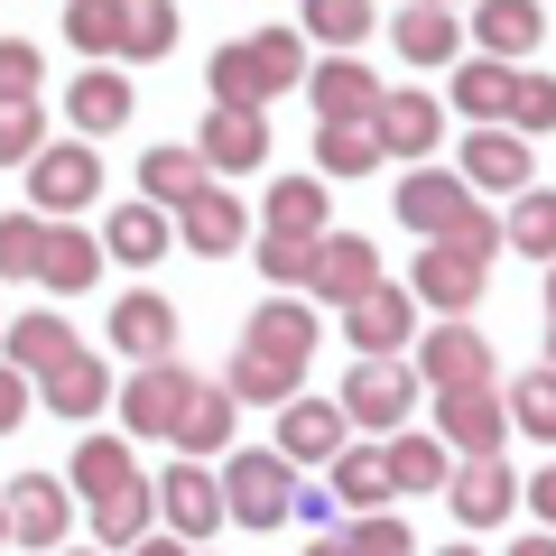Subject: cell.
I'll use <instances>...</instances> for the list:
<instances>
[{
	"label": "cell",
	"mask_w": 556,
	"mask_h": 556,
	"mask_svg": "<svg viewBox=\"0 0 556 556\" xmlns=\"http://www.w3.org/2000/svg\"><path fill=\"white\" fill-rule=\"evenodd\" d=\"M20 417H28V371H10V362H0V437H10Z\"/></svg>",
	"instance_id": "49"
},
{
	"label": "cell",
	"mask_w": 556,
	"mask_h": 556,
	"mask_svg": "<svg viewBox=\"0 0 556 556\" xmlns=\"http://www.w3.org/2000/svg\"><path fill=\"white\" fill-rule=\"evenodd\" d=\"M437 437H445L455 464L501 455V437H510V399H501L492 380H473V390H437Z\"/></svg>",
	"instance_id": "6"
},
{
	"label": "cell",
	"mask_w": 556,
	"mask_h": 556,
	"mask_svg": "<svg viewBox=\"0 0 556 556\" xmlns=\"http://www.w3.org/2000/svg\"><path fill=\"white\" fill-rule=\"evenodd\" d=\"M93 195H102V149L93 139H47L38 167H28V214L65 223V214H84Z\"/></svg>",
	"instance_id": "3"
},
{
	"label": "cell",
	"mask_w": 556,
	"mask_h": 556,
	"mask_svg": "<svg viewBox=\"0 0 556 556\" xmlns=\"http://www.w3.org/2000/svg\"><path fill=\"white\" fill-rule=\"evenodd\" d=\"M38 260H47V214H0V278H38Z\"/></svg>",
	"instance_id": "42"
},
{
	"label": "cell",
	"mask_w": 556,
	"mask_h": 556,
	"mask_svg": "<svg viewBox=\"0 0 556 556\" xmlns=\"http://www.w3.org/2000/svg\"><path fill=\"white\" fill-rule=\"evenodd\" d=\"M501 241L556 269V186H529V195H510V223H501Z\"/></svg>",
	"instance_id": "39"
},
{
	"label": "cell",
	"mask_w": 556,
	"mask_h": 556,
	"mask_svg": "<svg viewBox=\"0 0 556 556\" xmlns=\"http://www.w3.org/2000/svg\"><path fill=\"white\" fill-rule=\"evenodd\" d=\"M0 325H10V316H0Z\"/></svg>",
	"instance_id": "61"
},
{
	"label": "cell",
	"mask_w": 556,
	"mask_h": 556,
	"mask_svg": "<svg viewBox=\"0 0 556 556\" xmlns=\"http://www.w3.org/2000/svg\"><path fill=\"white\" fill-rule=\"evenodd\" d=\"M455 482V455H445V437H417V427H399L390 437V492L399 501H427Z\"/></svg>",
	"instance_id": "29"
},
{
	"label": "cell",
	"mask_w": 556,
	"mask_h": 556,
	"mask_svg": "<svg viewBox=\"0 0 556 556\" xmlns=\"http://www.w3.org/2000/svg\"><path fill=\"white\" fill-rule=\"evenodd\" d=\"M232 408H241L232 390H214V380H195V399H186V417H177V437H167V445H177L186 464L223 455V445H232Z\"/></svg>",
	"instance_id": "33"
},
{
	"label": "cell",
	"mask_w": 556,
	"mask_h": 556,
	"mask_svg": "<svg viewBox=\"0 0 556 556\" xmlns=\"http://www.w3.org/2000/svg\"><path fill=\"white\" fill-rule=\"evenodd\" d=\"M306 556H343V529H334V538H316V547H306Z\"/></svg>",
	"instance_id": "54"
},
{
	"label": "cell",
	"mask_w": 556,
	"mask_h": 556,
	"mask_svg": "<svg viewBox=\"0 0 556 556\" xmlns=\"http://www.w3.org/2000/svg\"><path fill=\"white\" fill-rule=\"evenodd\" d=\"M325 473H334L325 492L343 501V519H371V510H390V501H399V492H390V445H343Z\"/></svg>",
	"instance_id": "25"
},
{
	"label": "cell",
	"mask_w": 556,
	"mask_h": 556,
	"mask_svg": "<svg viewBox=\"0 0 556 556\" xmlns=\"http://www.w3.org/2000/svg\"><path fill=\"white\" fill-rule=\"evenodd\" d=\"M298 38H316L325 56H353L371 38V0H298Z\"/></svg>",
	"instance_id": "36"
},
{
	"label": "cell",
	"mask_w": 556,
	"mask_h": 556,
	"mask_svg": "<svg viewBox=\"0 0 556 556\" xmlns=\"http://www.w3.org/2000/svg\"><path fill=\"white\" fill-rule=\"evenodd\" d=\"M130 75H112V65H93V75H75V93H65V112H75V139H112L121 121H130Z\"/></svg>",
	"instance_id": "30"
},
{
	"label": "cell",
	"mask_w": 556,
	"mask_h": 556,
	"mask_svg": "<svg viewBox=\"0 0 556 556\" xmlns=\"http://www.w3.org/2000/svg\"><path fill=\"white\" fill-rule=\"evenodd\" d=\"M390 38H399V56H408V65H455L464 56V20H455V10H427V0L399 10Z\"/></svg>",
	"instance_id": "31"
},
{
	"label": "cell",
	"mask_w": 556,
	"mask_h": 556,
	"mask_svg": "<svg viewBox=\"0 0 556 556\" xmlns=\"http://www.w3.org/2000/svg\"><path fill=\"white\" fill-rule=\"evenodd\" d=\"M510 427L529 445H556V371H519V390H510Z\"/></svg>",
	"instance_id": "41"
},
{
	"label": "cell",
	"mask_w": 556,
	"mask_h": 556,
	"mask_svg": "<svg viewBox=\"0 0 556 556\" xmlns=\"http://www.w3.org/2000/svg\"><path fill=\"white\" fill-rule=\"evenodd\" d=\"M93 278H102V232H84V223H47L38 288H47V298H84Z\"/></svg>",
	"instance_id": "26"
},
{
	"label": "cell",
	"mask_w": 556,
	"mask_h": 556,
	"mask_svg": "<svg viewBox=\"0 0 556 556\" xmlns=\"http://www.w3.org/2000/svg\"><path fill=\"white\" fill-rule=\"evenodd\" d=\"M0 510H10V538L38 556H65V529H75V482L56 473H20L10 492H0Z\"/></svg>",
	"instance_id": "7"
},
{
	"label": "cell",
	"mask_w": 556,
	"mask_h": 556,
	"mask_svg": "<svg viewBox=\"0 0 556 556\" xmlns=\"http://www.w3.org/2000/svg\"><path fill=\"white\" fill-rule=\"evenodd\" d=\"M298 519H316V529L334 538V519H343V501H334V492H298Z\"/></svg>",
	"instance_id": "50"
},
{
	"label": "cell",
	"mask_w": 556,
	"mask_h": 556,
	"mask_svg": "<svg viewBox=\"0 0 556 556\" xmlns=\"http://www.w3.org/2000/svg\"><path fill=\"white\" fill-rule=\"evenodd\" d=\"M408 371L427 380V390H473V380H492L501 362H492V343H482L464 316H445V325H427V334L408 343Z\"/></svg>",
	"instance_id": "5"
},
{
	"label": "cell",
	"mask_w": 556,
	"mask_h": 556,
	"mask_svg": "<svg viewBox=\"0 0 556 556\" xmlns=\"http://www.w3.org/2000/svg\"><path fill=\"white\" fill-rule=\"evenodd\" d=\"M186 251H204V260H232L241 251V223H251V214H241V195H232V186H204V195L195 204H186Z\"/></svg>",
	"instance_id": "34"
},
{
	"label": "cell",
	"mask_w": 556,
	"mask_h": 556,
	"mask_svg": "<svg viewBox=\"0 0 556 556\" xmlns=\"http://www.w3.org/2000/svg\"><path fill=\"white\" fill-rule=\"evenodd\" d=\"M186 399H195V371H186V362H139V371L121 380V427H130V437H177Z\"/></svg>",
	"instance_id": "10"
},
{
	"label": "cell",
	"mask_w": 556,
	"mask_h": 556,
	"mask_svg": "<svg viewBox=\"0 0 556 556\" xmlns=\"http://www.w3.org/2000/svg\"><path fill=\"white\" fill-rule=\"evenodd\" d=\"M167 223H177V214H159L149 195H130V204H112V223H102V251H112L121 269H159L167 241H177Z\"/></svg>",
	"instance_id": "24"
},
{
	"label": "cell",
	"mask_w": 556,
	"mask_h": 556,
	"mask_svg": "<svg viewBox=\"0 0 556 556\" xmlns=\"http://www.w3.org/2000/svg\"><path fill=\"white\" fill-rule=\"evenodd\" d=\"M510 130L529 139V149L556 130V75H519V93H510Z\"/></svg>",
	"instance_id": "45"
},
{
	"label": "cell",
	"mask_w": 556,
	"mask_h": 556,
	"mask_svg": "<svg viewBox=\"0 0 556 556\" xmlns=\"http://www.w3.org/2000/svg\"><path fill=\"white\" fill-rule=\"evenodd\" d=\"M130 556H186V538H139Z\"/></svg>",
	"instance_id": "52"
},
{
	"label": "cell",
	"mask_w": 556,
	"mask_h": 556,
	"mask_svg": "<svg viewBox=\"0 0 556 556\" xmlns=\"http://www.w3.org/2000/svg\"><path fill=\"white\" fill-rule=\"evenodd\" d=\"M195 159H204V177H251L260 159H269V112H204V130H195Z\"/></svg>",
	"instance_id": "19"
},
{
	"label": "cell",
	"mask_w": 556,
	"mask_h": 556,
	"mask_svg": "<svg viewBox=\"0 0 556 556\" xmlns=\"http://www.w3.org/2000/svg\"><path fill=\"white\" fill-rule=\"evenodd\" d=\"M204 186H214V177H204V159L186 149V139H177V149H149V159H139V195L159 204V214H186Z\"/></svg>",
	"instance_id": "32"
},
{
	"label": "cell",
	"mask_w": 556,
	"mask_h": 556,
	"mask_svg": "<svg viewBox=\"0 0 556 556\" xmlns=\"http://www.w3.org/2000/svg\"><path fill=\"white\" fill-rule=\"evenodd\" d=\"M473 214H482V195L455 177V167H408V177H399V223H408V232L455 241Z\"/></svg>",
	"instance_id": "4"
},
{
	"label": "cell",
	"mask_w": 556,
	"mask_h": 556,
	"mask_svg": "<svg viewBox=\"0 0 556 556\" xmlns=\"http://www.w3.org/2000/svg\"><path fill=\"white\" fill-rule=\"evenodd\" d=\"M343 445H353V417H343V399H306V390H298L288 408H278V455L298 464V473H306V464H334Z\"/></svg>",
	"instance_id": "15"
},
{
	"label": "cell",
	"mask_w": 556,
	"mask_h": 556,
	"mask_svg": "<svg viewBox=\"0 0 556 556\" xmlns=\"http://www.w3.org/2000/svg\"><path fill=\"white\" fill-rule=\"evenodd\" d=\"M538 38H547V10H538V0H473V56L519 65Z\"/></svg>",
	"instance_id": "23"
},
{
	"label": "cell",
	"mask_w": 556,
	"mask_h": 556,
	"mask_svg": "<svg viewBox=\"0 0 556 556\" xmlns=\"http://www.w3.org/2000/svg\"><path fill=\"white\" fill-rule=\"evenodd\" d=\"M121 28H130V0H65V38H75L93 65L121 56Z\"/></svg>",
	"instance_id": "38"
},
{
	"label": "cell",
	"mask_w": 556,
	"mask_h": 556,
	"mask_svg": "<svg viewBox=\"0 0 556 556\" xmlns=\"http://www.w3.org/2000/svg\"><path fill=\"white\" fill-rule=\"evenodd\" d=\"M159 519H167V538H214V529H232V510H223V473H204V464H167L159 473Z\"/></svg>",
	"instance_id": "11"
},
{
	"label": "cell",
	"mask_w": 556,
	"mask_h": 556,
	"mask_svg": "<svg viewBox=\"0 0 556 556\" xmlns=\"http://www.w3.org/2000/svg\"><path fill=\"white\" fill-rule=\"evenodd\" d=\"M84 343H75V325L56 316V306H28V316H10L0 325V362L10 371H28V380H47V371H65Z\"/></svg>",
	"instance_id": "18"
},
{
	"label": "cell",
	"mask_w": 556,
	"mask_h": 556,
	"mask_svg": "<svg viewBox=\"0 0 556 556\" xmlns=\"http://www.w3.org/2000/svg\"><path fill=\"white\" fill-rule=\"evenodd\" d=\"M482 260L473 251H455V241H427V251H417V269H408V298L417 306H437V316H464V306L482 298Z\"/></svg>",
	"instance_id": "17"
},
{
	"label": "cell",
	"mask_w": 556,
	"mask_h": 556,
	"mask_svg": "<svg viewBox=\"0 0 556 556\" xmlns=\"http://www.w3.org/2000/svg\"><path fill=\"white\" fill-rule=\"evenodd\" d=\"M547 316H556V269H547Z\"/></svg>",
	"instance_id": "56"
},
{
	"label": "cell",
	"mask_w": 556,
	"mask_h": 556,
	"mask_svg": "<svg viewBox=\"0 0 556 556\" xmlns=\"http://www.w3.org/2000/svg\"><path fill=\"white\" fill-rule=\"evenodd\" d=\"M547 371H556V316H547Z\"/></svg>",
	"instance_id": "55"
},
{
	"label": "cell",
	"mask_w": 556,
	"mask_h": 556,
	"mask_svg": "<svg viewBox=\"0 0 556 556\" xmlns=\"http://www.w3.org/2000/svg\"><path fill=\"white\" fill-rule=\"evenodd\" d=\"M445 556H482V547H445Z\"/></svg>",
	"instance_id": "60"
},
{
	"label": "cell",
	"mask_w": 556,
	"mask_h": 556,
	"mask_svg": "<svg viewBox=\"0 0 556 556\" xmlns=\"http://www.w3.org/2000/svg\"><path fill=\"white\" fill-rule=\"evenodd\" d=\"M343 556H417V538H408V519L371 510V519H343Z\"/></svg>",
	"instance_id": "44"
},
{
	"label": "cell",
	"mask_w": 556,
	"mask_h": 556,
	"mask_svg": "<svg viewBox=\"0 0 556 556\" xmlns=\"http://www.w3.org/2000/svg\"><path fill=\"white\" fill-rule=\"evenodd\" d=\"M316 167L343 177V186L371 177V167H380V130H371V121H316Z\"/></svg>",
	"instance_id": "37"
},
{
	"label": "cell",
	"mask_w": 556,
	"mask_h": 556,
	"mask_svg": "<svg viewBox=\"0 0 556 556\" xmlns=\"http://www.w3.org/2000/svg\"><path fill=\"white\" fill-rule=\"evenodd\" d=\"M0 547H10V510H0Z\"/></svg>",
	"instance_id": "58"
},
{
	"label": "cell",
	"mask_w": 556,
	"mask_h": 556,
	"mask_svg": "<svg viewBox=\"0 0 556 556\" xmlns=\"http://www.w3.org/2000/svg\"><path fill=\"white\" fill-rule=\"evenodd\" d=\"M427 10H464V0H427Z\"/></svg>",
	"instance_id": "57"
},
{
	"label": "cell",
	"mask_w": 556,
	"mask_h": 556,
	"mask_svg": "<svg viewBox=\"0 0 556 556\" xmlns=\"http://www.w3.org/2000/svg\"><path fill=\"white\" fill-rule=\"evenodd\" d=\"M241 353L278 362V371H306L316 362V306L306 298H260V316L241 325Z\"/></svg>",
	"instance_id": "13"
},
{
	"label": "cell",
	"mask_w": 556,
	"mask_h": 556,
	"mask_svg": "<svg viewBox=\"0 0 556 556\" xmlns=\"http://www.w3.org/2000/svg\"><path fill=\"white\" fill-rule=\"evenodd\" d=\"M519 501H529L538 519H556V464H547V473H538V482H519Z\"/></svg>",
	"instance_id": "51"
},
{
	"label": "cell",
	"mask_w": 556,
	"mask_h": 556,
	"mask_svg": "<svg viewBox=\"0 0 556 556\" xmlns=\"http://www.w3.org/2000/svg\"><path fill=\"white\" fill-rule=\"evenodd\" d=\"M260 232H278V241H325V232H334V214H325V177H278L269 195H260Z\"/></svg>",
	"instance_id": "27"
},
{
	"label": "cell",
	"mask_w": 556,
	"mask_h": 556,
	"mask_svg": "<svg viewBox=\"0 0 556 556\" xmlns=\"http://www.w3.org/2000/svg\"><path fill=\"white\" fill-rule=\"evenodd\" d=\"M380 288V251L362 232H325L316 241V260H306V298H325V306H362Z\"/></svg>",
	"instance_id": "14"
},
{
	"label": "cell",
	"mask_w": 556,
	"mask_h": 556,
	"mask_svg": "<svg viewBox=\"0 0 556 556\" xmlns=\"http://www.w3.org/2000/svg\"><path fill=\"white\" fill-rule=\"evenodd\" d=\"M65 482H75V501H84V519H93L102 556H130L139 538H149V519H159V482L139 473L130 445H112V437H84Z\"/></svg>",
	"instance_id": "1"
},
{
	"label": "cell",
	"mask_w": 556,
	"mask_h": 556,
	"mask_svg": "<svg viewBox=\"0 0 556 556\" xmlns=\"http://www.w3.org/2000/svg\"><path fill=\"white\" fill-rule=\"evenodd\" d=\"M177 47V0H130V28H121V56L130 65H159Z\"/></svg>",
	"instance_id": "40"
},
{
	"label": "cell",
	"mask_w": 556,
	"mask_h": 556,
	"mask_svg": "<svg viewBox=\"0 0 556 556\" xmlns=\"http://www.w3.org/2000/svg\"><path fill=\"white\" fill-rule=\"evenodd\" d=\"M445 510H455L464 529H492V519H510V510H519V473H510V455H473V464H455V482H445Z\"/></svg>",
	"instance_id": "20"
},
{
	"label": "cell",
	"mask_w": 556,
	"mask_h": 556,
	"mask_svg": "<svg viewBox=\"0 0 556 556\" xmlns=\"http://www.w3.org/2000/svg\"><path fill=\"white\" fill-rule=\"evenodd\" d=\"M473 195H529L538 186V149L510 130V121H492V130H464V167H455Z\"/></svg>",
	"instance_id": "8"
},
{
	"label": "cell",
	"mask_w": 556,
	"mask_h": 556,
	"mask_svg": "<svg viewBox=\"0 0 556 556\" xmlns=\"http://www.w3.org/2000/svg\"><path fill=\"white\" fill-rule=\"evenodd\" d=\"M380 159H408V167H427V149L445 139V102L437 93H417V84H390L380 93Z\"/></svg>",
	"instance_id": "16"
},
{
	"label": "cell",
	"mask_w": 556,
	"mask_h": 556,
	"mask_svg": "<svg viewBox=\"0 0 556 556\" xmlns=\"http://www.w3.org/2000/svg\"><path fill=\"white\" fill-rule=\"evenodd\" d=\"M112 353H130V362H177V306H167L159 288L112 298Z\"/></svg>",
	"instance_id": "22"
},
{
	"label": "cell",
	"mask_w": 556,
	"mask_h": 556,
	"mask_svg": "<svg viewBox=\"0 0 556 556\" xmlns=\"http://www.w3.org/2000/svg\"><path fill=\"white\" fill-rule=\"evenodd\" d=\"M455 251H473L482 269H492V260L510 251V241H501V223H492V214H473V223H464V232H455Z\"/></svg>",
	"instance_id": "48"
},
{
	"label": "cell",
	"mask_w": 556,
	"mask_h": 556,
	"mask_svg": "<svg viewBox=\"0 0 556 556\" xmlns=\"http://www.w3.org/2000/svg\"><path fill=\"white\" fill-rule=\"evenodd\" d=\"M408 408H417V371H408V362H362V371H343V417L371 427L380 445L408 427Z\"/></svg>",
	"instance_id": "9"
},
{
	"label": "cell",
	"mask_w": 556,
	"mask_h": 556,
	"mask_svg": "<svg viewBox=\"0 0 556 556\" xmlns=\"http://www.w3.org/2000/svg\"><path fill=\"white\" fill-rule=\"evenodd\" d=\"M38 75H47L38 38H0V102H38Z\"/></svg>",
	"instance_id": "46"
},
{
	"label": "cell",
	"mask_w": 556,
	"mask_h": 556,
	"mask_svg": "<svg viewBox=\"0 0 556 556\" xmlns=\"http://www.w3.org/2000/svg\"><path fill=\"white\" fill-rule=\"evenodd\" d=\"M343 343H353L362 362H399V353L417 343V298L380 278V288H371L362 306H343Z\"/></svg>",
	"instance_id": "12"
},
{
	"label": "cell",
	"mask_w": 556,
	"mask_h": 556,
	"mask_svg": "<svg viewBox=\"0 0 556 556\" xmlns=\"http://www.w3.org/2000/svg\"><path fill=\"white\" fill-rule=\"evenodd\" d=\"M380 93H390V84H380L362 56L306 65V102H316V121H380Z\"/></svg>",
	"instance_id": "21"
},
{
	"label": "cell",
	"mask_w": 556,
	"mask_h": 556,
	"mask_svg": "<svg viewBox=\"0 0 556 556\" xmlns=\"http://www.w3.org/2000/svg\"><path fill=\"white\" fill-rule=\"evenodd\" d=\"M47 149V112L38 102H0V167H38Z\"/></svg>",
	"instance_id": "43"
},
{
	"label": "cell",
	"mask_w": 556,
	"mask_h": 556,
	"mask_svg": "<svg viewBox=\"0 0 556 556\" xmlns=\"http://www.w3.org/2000/svg\"><path fill=\"white\" fill-rule=\"evenodd\" d=\"M298 464L260 455V445H241V455H223V510H232V529H278V519H298Z\"/></svg>",
	"instance_id": "2"
},
{
	"label": "cell",
	"mask_w": 556,
	"mask_h": 556,
	"mask_svg": "<svg viewBox=\"0 0 556 556\" xmlns=\"http://www.w3.org/2000/svg\"><path fill=\"white\" fill-rule=\"evenodd\" d=\"M510 556H556V538H519V547Z\"/></svg>",
	"instance_id": "53"
},
{
	"label": "cell",
	"mask_w": 556,
	"mask_h": 556,
	"mask_svg": "<svg viewBox=\"0 0 556 556\" xmlns=\"http://www.w3.org/2000/svg\"><path fill=\"white\" fill-rule=\"evenodd\" d=\"M65 556H102V547H65Z\"/></svg>",
	"instance_id": "59"
},
{
	"label": "cell",
	"mask_w": 556,
	"mask_h": 556,
	"mask_svg": "<svg viewBox=\"0 0 556 556\" xmlns=\"http://www.w3.org/2000/svg\"><path fill=\"white\" fill-rule=\"evenodd\" d=\"M455 112L473 121V130H492V121H510V93H519V65H501V56H464L455 65Z\"/></svg>",
	"instance_id": "28"
},
{
	"label": "cell",
	"mask_w": 556,
	"mask_h": 556,
	"mask_svg": "<svg viewBox=\"0 0 556 556\" xmlns=\"http://www.w3.org/2000/svg\"><path fill=\"white\" fill-rule=\"evenodd\" d=\"M306 260H316V241H278V232H260V278H278V288H306Z\"/></svg>",
	"instance_id": "47"
},
{
	"label": "cell",
	"mask_w": 556,
	"mask_h": 556,
	"mask_svg": "<svg viewBox=\"0 0 556 556\" xmlns=\"http://www.w3.org/2000/svg\"><path fill=\"white\" fill-rule=\"evenodd\" d=\"M38 399H47L56 417H75V427H84V417L112 399V362H102V353H75L65 371H47V380H38Z\"/></svg>",
	"instance_id": "35"
}]
</instances>
